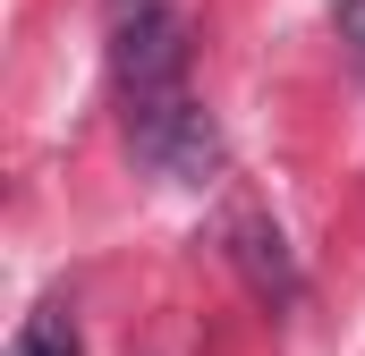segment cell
<instances>
[{
    "instance_id": "obj_1",
    "label": "cell",
    "mask_w": 365,
    "mask_h": 356,
    "mask_svg": "<svg viewBox=\"0 0 365 356\" xmlns=\"http://www.w3.org/2000/svg\"><path fill=\"white\" fill-rule=\"evenodd\" d=\"M110 77H119V102H128V145H153L187 102H195V93H187V17L170 0L119 17Z\"/></svg>"
},
{
    "instance_id": "obj_2",
    "label": "cell",
    "mask_w": 365,
    "mask_h": 356,
    "mask_svg": "<svg viewBox=\"0 0 365 356\" xmlns=\"http://www.w3.org/2000/svg\"><path fill=\"white\" fill-rule=\"evenodd\" d=\"M221 246H230L238 280H247L264 305H297V263H289V238H280V229L255 212V204H230V221H221Z\"/></svg>"
},
{
    "instance_id": "obj_3",
    "label": "cell",
    "mask_w": 365,
    "mask_h": 356,
    "mask_svg": "<svg viewBox=\"0 0 365 356\" xmlns=\"http://www.w3.org/2000/svg\"><path fill=\"white\" fill-rule=\"evenodd\" d=\"M136 162H145V170H162V178H179V187H204V178L221 170V127H212V110H204V102H187L153 145H136Z\"/></svg>"
},
{
    "instance_id": "obj_4",
    "label": "cell",
    "mask_w": 365,
    "mask_h": 356,
    "mask_svg": "<svg viewBox=\"0 0 365 356\" xmlns=\"http://www.w3.org/2000/svg\"><path fill=\"white\" fill-rule=\"evenodd\" d=\"M9 356H77V323H68V305H34L26 331L9 340Z\"/></svg>"
},
{
    "instance_id": "obj_5",
    "label": "cell",
    "mask_w": 365,
    "mask_h": 356,
    "mask_svg": "<svg viewBox=\"0 0 365 356\" xmlns=\"http://www.w3.org/2000/svg\"><path fill=\"white\" fill-rule=\"evenodd\" d=\"M331 34H340V51L357 60V77H365V0H340L331 9Z\"/></svg>"
},
{
    "instance_id": "obj_6",
    "label": "cell",
    "mask_w": 365,
    "mask_h": 356,
    "mask_svg": "<svg viewBox=\"0 0 365 356\" xmlns=\"http://www.w3.org/2000/svg\"><path fill=\"white\" fill-rule=\"evenodd\" d=\"M110 9H119V17H136V9H162V0H110Z\"/></svg>"
}]
</instances>
